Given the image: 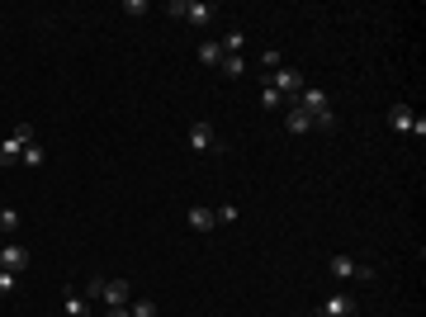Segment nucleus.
Segmentation results:
<instances>
[{"instance_id":"f03ea898","label":"nucleus","mask_w":426,"mask_h":317,"mask_svg":"<svg viewBox=\"0 0 426 317\" xmlns=\"http://www.w3.org/2000/svg\"><path fill=\"white\" fill-rule=\"evenodd\" d=\"M0 270L24 275V270H29V246H19V241H0Z\"/></svg>"},{"instance_id":"f3484780","label":"nucleus","mask_w":426,"mask_h":317,"mask_svg":"<svg viewBox=\"0 0 426 317\" xmlns=\"http://www.w3.org/2000/svg\"><path fill=\"white\" fill-rule=\"evenodd\" d=\"M19 289V275H10V270H0V299H10Z\"/></svg>"},{"instance_id":"39448f33","label":"nucleus","mask_w":426,"mask_h":317,"mask_svg":"<svg viewBox=\"0 0 426 317\" xmlns=\"http://www.w3.org/2000/svg\"><path fill=\"white\" fill-rule=\"evenodd\" d=\"M213 15H218V5H213V0H189L185 10H180V19H189V24H208Z\"/></svg>"},{"instance_id":"ddd939ff","label":"nucleus","mask_w":426,"mask_h":317,"mask_svg":"<svg viewBox=\"0 0 426 317\" xmlns=\"http://www.w3.org/2000/svg\"><path fill=\"white\" fill-rule=\"evenodd\" d=\"M19 222H24V218H19V208H0V232H5V237H15Z\"/></svg>"},{"instance_id":"5701e85b","label":"nucleus","mask_w":426,"mask_h":317,"mask_svg":"<svg viewBox=\"0 0 426 317\" xmlns=\"http://www.w3.org/2000/svg\"><path fill=\"white\" fill-rule=\"evenodd\" d=\"M105 317H133V313H128V308H110V313H105Z\"/></svg>"},{"instance_id":"412c9836","label":"nucleus","mask_w":426,"mask_h":317,"mask_svg":"<svg viewBox=\"0 0 426 317\" xmlns=\"http://www.w3.org/2000/svg\"><path fill=\"white\" fill-rule=\"evenodd\" d=\"M261 66H266V71H275V66H284V57H280V52H261Z\"/></svg>"},{"instance_id":"7ed1b4c3","label":"nucleus","mask_w":426,"mask_h":317,"mask_svg":"<svg viewBox=\"0 0 426 317\" xmlns=\"http://www.w3.org/2000/svg\"><path fill=\"white\" fill-rule=\"evenodd\" d=\"M266 85H270V90H280V95H299V90H303V76L294 71V66H275Z\"/></svg>"},{"instance_id":"f8f14e48","label":"nucleus","mask_w":426,"mask_h":317,"mask_svg":"<svg viewBox=\"0 0 426 317\" xmlns=\"http://www.w3.org/2000/svg\"><path fill=\"white\" fill-rule=\"evenodd\" d=\"M194 57H199L204 66H218L223 62V48H218V43H199V48H194Z\"/></svg>"},{"instance_id":"9b49d317","label":"nucleus","mask_w":426,"mask_h":317,"mask_svg":"<svg viewBox=\"0 0 426 317\" xmlns=\"http://www.w3.org/2000/svg\"><path fill=\"white\" fill-rule=\"evenodd\" d=\"M412 119H417V114H412L408 104H394V109H389V128H394V133H412Z\"/></svg>"},{"instance_id":"9d476101","label":"nucleus","mask_w":426,"mask_h":317,"mask_svg":"<svg viewBox=\"0 0 426 317\" xmlns=\"http://www.w3.org/2000/svg\"><path fill=\"white\" fill-rule=\"evenodd\" d=\"M62 308H66V317H90V299L76 294V289H66L62 294Z\"/></svg>"},{"instance_id":"4be33fe9","label":"nucleus","mask_w":426,"mask_h":317,"mask_svg":"<svg viewBox=\"0 0 426 317\" xmlns=\"http://www.w3.org/2000/svg\"><path fill=\"white\" fill-rule=\"evenodd\" d=\"M331 124H336V114H331V109H322V114L313 119V128H331Z\"/></svg>"},{"instance_id":"aec40b11","label":"nucleus","mask_w":426,"mask_h":317,"mask_svg":"<svg viewBox=\"0 0 426 317\" xmlns=\"http://www.w3.org/2000/svg\"><path fill=\"white\" fill-rule=\"evenodd\" d=\"M213 218H218V222H237V204H218V208H213Z\"/></svg>"},{"instance_id":"f257e3e1","label":"nucleus","mask_w":426,"mask_h":317,"mask_svg":"<svg viewBox=\"0 0 426 317\" xmlns=\"http://www.w3.org/2000/svg\"><path fill=\"white\" fill-rule=\"evenodd\" d=\"M29 143H33V128H29V124H15V133L0 143V161H19Z\"/></svg>"},{"instance_id":"a211bd4d","label":"nucleus","mask_w":426,"mask_h":317,"mask_svg":"<svg viewBox=\"0 0 426 317\" xmlns=\"http://www.w3.org/2000/svg\"><path fill=\"white\" fill-rule=\"evenodd\" d=\"M280 90H270V85H261V109H280Z\"/></svg>"},{"instance_id":"0eeeda50","label":"nucleus","mask_w":426,"mask_h":317,"mask_svg":"<svg viewBox=\"0 0 426 317\" xmlns=\"http://www.w3.org/2000/svg\"><path fill=\"white\" fill-rule=\"evenodd\" d=\"M355 313V299L350 294H331V299H322V317H350Z\"/></svg>"},{"instance_id":"dca6fc26","label":"nucleus","mask_w":426,"mask_h":317,"mask_svg":"<svg viewBox=\"0 0 426 317\" xmlns=\"http://www.w3.org/2000/svg\"><path fill=\"white\" fill-rule=\"evenodd\" d=\"M218 66H223V76H232V80L242 76V71H247V62H242V57H223Z\"/></svg>"},{"instance_id":"6e6552de","label":"nucleus","mask_w":426,"mask_h":317,"mask_svg":"<svg viewBox=\"0 0 426 317\" xmlns=\"http://www.w3.org/2000/svg\"><path fill=\"white\" fill-rule=\"evenodd\" d=\"M189 147H194V152H213V147H218L213 124H194V128H189Z\"/></svg>"},{"instance_id":"423d86ee","label":"nucleus","mask_w":426,"mask_h":317,"mask_svg":"<svg viewBox=\"0 0 426 317\" xmlns=\"http://www.w3.org/2000/svg\"><path fill=\"white\" fill-rule=\"evenodd\" d=\"M284 133H294V138H303V133H313V114L294 104V109L284 114Z\"/></svg>"},{"instance_id":"4468645a","label":"nucleus","mask_w":426,"mask_h":317,"mask_svg":"<svg viewBox=\"0 0 426 317\" xmlns=\"http://www.w3.org/2000/svg\"><path fill=\"white\" fill-rule=\"evenodd\" d=\"M331 275H336V280L355 275V261H350V256H331Z\"/></svg>"},{"instance_id":"1a4fd4ad","label":"nucleus","mask_w":426,"mask_h":317,"mask_svg":"<svg viewBox=\"0 0 426 317\" xmlns=\"http://www.w3.org/2000/svg\"><path fill=\"white\" fill-rule=\"evenodd\" d=\"M189 227H194V232H213V227H218L213 208H204V204H189Z\"/></svg>"},{"instance_id":"20e7f679","label":"nucleus","mask_w":426,"mask_h":317,"mask_svg":"<svg viewBox=\"0 0 426 317\" xmlns=\"http://www.w3.org/2000/svg\"><path fill=\"white\" fill-rule=\"evenodd\" d=\"M105 308H128L133 303V289H128V280H105Z\"/></svg>"},{"instance_id":"6ab92c4d","label":"nucleus","mask_w":426,"mask_h":317,"mask_svg":"<svg viewBox=\"0 0 426 317\" xmlns=\"http://www.w3.org/2000/svg\"><path fill=\"white\" fill-rule=\"evenodd\" d=\"M19 161H29V166H43V147H38V143H29V147H24V157H19Z\"/></svg>"},{"instance_id":"2eb2a0df","label":"nucleus","mask_w":426,"mask_h":317,"mask_svg":"<svg viewBox=\"0 0 426 317\" xmlns=\"http://www.w3.org/2000/svg\"><path fill=\"white\" fill-rule=\"evenodd\" d=\"M128 313H133V317H157V303H152V299H138V303H128Z\"/></svg>"}]
</instances>
